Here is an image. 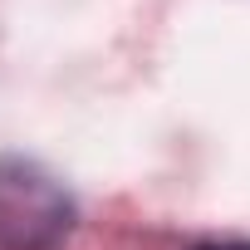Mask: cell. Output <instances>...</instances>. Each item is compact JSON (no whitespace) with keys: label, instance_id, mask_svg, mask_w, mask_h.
I'll use <instances>...</instances> for the list:
<instances>
[{"label":"cell","instance_id":"cell-2","mask_svg":"<svg viewBox=\"0 0 250 250\" xmlns=\"http://www.w3.org/2000/svg\"><path fill=\"white\" fill-rule=\"evenodd\" d=\"M201 250H250V240H226V245H201Z\"/></svg>","mask_w":250,"mask_h":250},{"label":"cell","instance_id":"cell-1","mask_svg":"<svg viewBox=\"0 0 250 250\" xmlns=\"http://www.w3.org/2000/svg\"><path fill=\"white\" fill-rule=\"evenodd\" d=\"M74 230L69 191L35 162H0V250H59Z\"/></svg>","mask_w":250,"mask_h":250}]
</instances>
